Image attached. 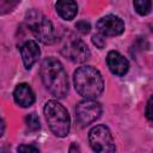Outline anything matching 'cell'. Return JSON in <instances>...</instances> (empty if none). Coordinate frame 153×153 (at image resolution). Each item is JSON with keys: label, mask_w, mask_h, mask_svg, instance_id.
I'll return each mask as SVG.
<instances>
[{"label": "cell", "mask_w": 153, "mask_h": 153, "mask_svg": "<svg viewBox=\"0 0 153 153\" xmlns=\"http://www.w3.org/2000/svg\"><path fill=\"white\" fill-rule=\"evenodd\" d=\"M41 79L45 88L56 98H63L68 92L67 73L62 63L55 57L43 60L39 69Z\"/></svg>", "instance_id": "cell-1"}, {"label": "cell", "mask_w": 153, "mask_h": 153, "mask_svg": "<svg viewBox=\"0 0 153 153\" xmlns=\"http://www.w3.org/2000/svg\"><path fill=\"white\" fill-rule=\"evenodd\" d=\"M75 91L86 99H94L104 90V81L98 69L92 66L79 67L73 76Z\"/></svg>", "instance_id": "cell-2"}, {"label": "cell", "mask_w": 153, "mask_h": 153, "mask_svg": "<svg viewBox=\"0 0 153 153\" xmlns=\"http://www.w3.org/2000/svg\"><path fill=\"white\" fill-rule=\"evenodd\" d=\"M44 116L51 131L59 136L65 137L69 133L71 118L68 111L57 100H48L44 105Z\"/></svg>", "instance_id": "cell-3"}, {"label": "cell", "mask_w": 153, "mask_h": 153, "mask_svg": "<svg viewBox=\"0 0 153 153\" xmlns=\"http://www.w3.org/2000/svg\"><path fill=\"white\" fill-rule=\"evenodd\" d=\"M26 24L33 36L44 44H53L56 41V33L53 23L39 11L30 10L25 16Z\"/></svg>", "instance_id": "cell-4"}, {"label": "cell", "mask_w": 153, "mask_h": 153, "mask_svg": "<svg viewBox=\"0 0 153 153\" xmlns=\"http://www.w3.org/2000/svg\"><path fill=\"white\" fill-rule=\"evenodd\" d=\"M60 51L66 59L78 63L85 62L90 57V50L86 43H84L80 38L75 37L71 32H67L62 37V44Z\"/></svg>", "instance_id": "cell-5"}, {"label": "cell", "mask_w": 153, "mask_h": 153, "mask_svg": "<svg viewBox=\"0 0 153 153\" xmlns=\"http://www.w3.org/2000/svg\"><path fill=\"white\" fill-rule=\"evenodd\" d=\"M88 141L93 151L105 153L114 152L116 149L112 135L108 127L99 124L93 127L88 133Z\"/></svg>", "instance_id": "cell-6"}, {"label": "cell", "mask_w": 153, "mask_h": 153, "mask_svg": "<svg viewBox=\"0 0 153 153\" xmlns=\"http://www.w3.org/2000/svg\"><path fill=\"white\" fill-rule=\"evenodd\" d=\"M102 105L100 103L93 100V99H86L80 103H78L75 108L76 120L82 126H88L96 120H98L102 115Z\"/></svg>", "instance_id": "cell-7"}, {"label": "cell", "mask_w": 153, "mask_h": 153, "mask_svg": "<svg viewBox=\"0 0 153 153\" xmlns=\"http://www.w3.org/2000/svg\"><path fill=\"white\" fill-rule=\"evenodd\" d=\"M97 29L104 36H118L124 31V23L117 16L108 14L97 22Z\"/></svg>", "instance_id": "cell-8"}, {"label": "cell", "mask_w": 153, "mask_h": 153, "mask_svg": "<svg viewBox=\"0 0 153 153\" xmlns=\"http://www.w3.org/2000/svg\"><path fill=\"white\" fill-rule=\"evenodd\" d=\"M106 63H108V67L111 71V73H114L118 76L124 75L129 69L128 60L123 55H121L118 51H115V50H111L108 53Z\"/></svg>", "instance_id": "cell-9"}, {"label": "cell", "mask_w": 153, "mask_h": 153, "mask_svg": "<svg viewBox=\"0 0 153 153\" xmlns=\"http://www.w3.org/2000/svg\"><path fill=\"white\" fill-rule=\"evenodd\" d=\"M20 54H22V59H23L25 68L30 69L35 65V62L38 60L41 50H39L38 44L35 41H26L20 47Z\"/></svg>", "instance_id": "cell-10"}, {"label": "cell", "mask_w": 153, "mask_h": 153, "mask_svg": "<svg viewBox=\"0 0 153 153\" xmlns=\"http://www.w3.org/2000/svg\"><path fill=\"white\" fill-rule=\"evenodd\" d=\"M13 98H14V102L19 106L29 108L35 102V93H33V91L31 90V87L27 84L22 82L19 85H17V87L14 88Z\"/></svg>", "instance_id": "cell-11"}, {"label": "cell", "mask_w": 153, "mask_h": 153, "mask_svg": "<svg viewBox=\"0 0 153 153\" xmlns=\"http://www.w3.org/2000/svg\"><path fill=\"white\" fill-rule=\"evenodd\" d=\"M55 8L57 14L65 20H72L78 12V6L74 0H57Z\"/></svg>", "instance_id": "cell-12"}, {"label": "cell", "mask_w": 153, "mask_h": 153, "mask_svg": "<svg viewBox=\"0 0 153 153\" xmlns=\"http://www.w3.org/2000/svg\"><path fill=\"white\" fill-rule=\"evenodd\" d=\"M134 8L140 16H146L152 10V1L151 0H133Z\"/></svg>", "instance_id": "cell-13"}, {"label": "cell", "mask_w": 153, "mask_h": 153, "mask_svg": "<svg viewBox=\"0 0 153 153\" xmlns=\"http://www.w3.org/2000/svg\"><path fill=\"white\" fill-rule=\"evenodd\" d=\"M25 123H26V127L31 130V131H36L41 128V124H39V118L36 114H30L25 117Z\"/></svg>", "instance_id": "cell-14"}, {"label": "cell", "mask_w": 153, "mask_h": 153, "mask_svg": "<svg viewBox=\"0 0 153 153\" xmlns=\"http://www.w3.org/2000/svg\"><path fill=\"white\" fill-rule=\"evenodd\" d=\"M18 2L19 0H0V10L2 13H6L11 11Z\"/></svg>", "instance_id": "cell-15"}, {"label": "cell", "mask_w": 153, "mask_h": 153, "mask_svg": "<svg viewBox=\"0 0 153 153\" xmlns=\"http://www.w3.org/2000/svg\"><path fill=\"white\" fill-rule=\"evenodd\" d=\"M92 42H93V44H94L97 48L103 49V48L105 47V36L102 35L100 32H99V33H96V35L92 36Z\"/></svg>", "instance_id": "cell-16"}, {"label": "cell", "mask_w": 153, "mask_h": 153, "mask_svg": "<svg viewBox=\"0 0 153 153\" xmlns=\"http://www.w3.org/2000/svg\"><path fill=\"white\" fill-rule=\"evenodd\" d=\"M75 27H76V30H78L80 33H82V35L88 33L90 30H91L90 23L86 22V20H80V22H78V23L75 24Z\"/></svg>", "instance_id": "cell-17"}, {"label": "cell", "mask_w": 153, "mask_h": 153, "mask_svg": "<svg viewBox=\"0 0 153 153\" xmlns=\"http://www.w3.org/2000/svg\"><path fill=\"white\" fill-rule=\"evenodd\" d=\"M145 114H146V117H147L149 121H153V96H152V97L148 99V102H147Z\"/></svg>", "instance_id": "cell-18"}, {"label": "cell", "mask_w": 153, "mask_h": 153, "mask_svg": "<svg viewBox=\"0 0 153 153\" xmlns=\"http://www.w3.org/2000/svg\"><path fill=\"white\" fill-rule=\"evenodd\" d=\"M17 151L18 152H39V149L37 147L31 146V145H29V146L27 145H22L17 148Z\"/></svg>", "instance_id": "cell-19"}]
</instances>
